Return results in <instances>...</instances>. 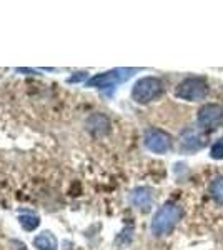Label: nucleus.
Listing matches in <instances>:
<instances>
[{"instance_id":"obj_4","label":"nucleus","mask_w":223,"mask_h":250,"mask_svg":"<svg viewBox=\"0 0 223 250\" xmlns=\"http://www.w3.org/2000/svg\"><path fill=\"white\" fill-rule=\"evenodd\" d=\"M223 120V108L217 104H208L198 112V125L205 130H215Z\"/></svg>"},{"instance_id":"obj_9","label":"nucleus","mask_w":223,"mask_h":250,"mask_svg":"<svg viewBox=\"0 0 223 250\" xmlns=\"http://www.w3.org/2000/svg\"><path fill=\"white\" fill-rule=\"evenodd\" d=\"M202 145H203L202 137L195 130L188 128V130L183 132V135H182V147L183 148H186V150H198Z\"/></svg>"},{"instance_id":"obj_6","label":"nucleus","mask_w":223,"mask_h":250,"mask_svg":"<svg viewBox=\"0 0 223 250\" xmlns=\"http://www.w3.org/2000/svg\"><path fill=\"white\" fill-rule=\"evenodd\" d=\"M122 70H112V72H105V74H99L95 77H92L88 80V87H99V88H105V87H112L115 85L120 80L130 77V72L133 70H127L125 74H120Z\"/></svg>"},{"instance_id":"obj_10","label":"nucleus","mask_w":223,"mask_h":250,"mask_svg":"<svg viewBox=\"0 0 223 250\" xmlns=\"http://www.w3.org/2000/svg\"><path fill=\"white\" fill-rule=\"evenodd\" d=\"M34 245L39 250H55L57 249V239L54 237V233L42 232L40 235L35 237Z\"/></svg>"},{"instance_id":"obj_5","label":"nucleus","mask_w":223,"mask_h":250,"mask_svg":"<svg viewBox=\"0 0 223 250\" xmlns=\"http://www.w3.org/2000/svg\"><path fill=\"white\" fill-rule=\"evenodd\" d=\"M145 145L155 154H165L172 145V139L167 132L160 130V128H152L145 135Z\"/></svg>"},{"instance_id":"obj_2","label":"nucleus","mask_w":223,"mask_h":250,"mask_svg":"<svg viewBox=\"0 0 223 250\" xmlns=\"http://www.w3.org/2000/svg\"><path fill=\"white\" fill-rule=\"evenodd\" d=\"M162 92H163V83H162L160 79L143 77L135 83L132 97L139 104H148L152 100H155L157 97H160Z\"/></svg>"},{"instance_id":"obj_8","label":"nucleus","mask_w":223,"mask_h":250,"mask_svg":"<svg viewBox=\"0 0 223 250\" xmlns=\"http://www.w3.org/2000/svg\"><path fill=\"white\" fill-rule=\"evenodd\" d=\"M132 202L142 210H148L150 205H152V193H150L148 188H137L132 195Z\"/></svg>"},{"instance_id":"obj_3","label":"nucleus","mask_w":223,"mask_h":250,"mask_svg":"<svg viewBox=\"0 0 223 250\" xmlns=\"http://www.w3.org/2000/svg\"><path fill=\"white\" fill-rule=\"evenodd\" d=\"M177 97L188 102H198L203 100L208 94V87H206L203 79H186L180 85L177 87Z\"/></svg>"},{"instance_id":"obj_13","label":"nucleus","mask_w":223,"mask_h":250,"mask_svg":"<svg viewBox=\"0 0 223 250\" xmlns=\"http://www.w3.org/2000/svg\"><path fill=\"white\" fill-rule=\"evenodd\" d=\"M212 157H213V159H217V160L223 159V137H222V139H218L217 142L213 144V147H212Z\"/></svg>"},{"instance_id":"obj_12","label":"nucleus","mask_w":223,"mask_h":250,"mask_svg":"<svg viewBox=\"0 0 223 250\" xmlns=\"http://www.w3.org/2000/svg\"><path fill=\"white\" fill-rule=\"evenodd\" d=\"M19 220H20V225H22L25 230H34V229H37L40 224L39 217H35V215H22Z\"/></svg>"},{"instance_id":"obj_15","label":"nucleus","mask_w":223,"mask_h":250,"mask_svg":"<svg viewBox=\"0 0 223 250\" xmlns=\"http://www.w3.org/2000/svg\"><path fill=\"white\" fill-rule=\"evenodd\" d=\"M17 250H27V249L23 247V244H19V245H17Z\"/></svg>"},{"instance_id":"obj_14","label":"nucleus","mask_w":223,"mask_h":250,"mask_svg":"<svg viewBox=\"0 0 223 250\" xmlns=\"http://www.w3.org/2000/svg\"><path fill=\"white\" fill-rule=\"evenodd\" d=\"M85 77H87V74H83V72H80L79 75H75V77H70V79H68V82H79V80H83Z\"/></svg>"},{"instance_id":"obj_11","label":"nucleus","mask_w":223,"mask_h":250,"mask_svg":"<svg viewBox=\"0 0 223 250\" xmlns=\"http://www.w3.org/2000/svg\"><path fill=\"white\" fill-rule=\"evenodd\" d=\"M210 192H212L213 199L218 204H223V177H218V179L213 180V184L210 185Z\"/></svg>"},{"instance_id":"obj_1","label":"nucleus","mask_w":223,"mask_h":250,"mask_svg":"<svg viewBox=\"0 0 223 250\" xmlns=\"http://www.w3.org/2000/svg\"><path fill=\"white\" fill-rule=\"evenodd\" d=\"M183 217V210L182 207H178L175 204H165L160 210L157 212V215L153 217L152 222V232L157 237L168 235L173 229L177 227V224Z\"/></svg>"},{"instance_id":"obj_7","label":"nucleus","mask_w":223,"mask_h":250,"mask_svg":"<svg viewBox=\"0 0 223 250\" xmlns=\"http://www.w3.org/2000/svg\"><path fill=\"white\" fill-rule=\"evenodd\" d=\"M88 130L95 135H105L110 130V120L102 114H95L88 119Z\"/></svg>"}]
</instances>
